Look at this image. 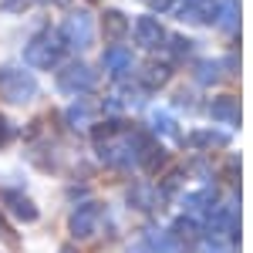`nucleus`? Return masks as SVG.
I'll return each mask as SVG.
<instances>
[{"instance_id": "19", "label": "nucleus", "mask_w": 253, "mask_h": 253, "mask_svg": "<svg viewBox=\"0 0 253 253\" xmlns=\"http://www.w3.org/2000/svg\"><path fill=\"white\" fill-rule=\"evenodd\" d=\"M152 122H156V132H166V135H169V132H175L172 118L166 115V112H156V118H152Z\"/></svg>"}, {"instance_id": "21", "label": "nucleus", "mask_w": 253, "mask_h": 253, "mask_svg": "<svg viewBox=\"0 0 253 253\" xmlns=\"http://www.w3.org/2000/svg\"><path fill=\"white\" fill-rule=\"evenodd\" d=\"M216 78H219L216 64H210V61H206V64H199V81H216Z\"/></svg>"}, {"instance_id": "3", "label": "nucleus", "mask_w": 253, "mask_h": 253, "mask_svg": "<svg viewBox=\"0 0 253 253\" xmlns=\"http://www.w3.org/2000/svg\"><path fill=\"white\" fill-rule=\"evenodd\" d=\"M61 41L71 47V51H84V47H91V41H95V24H91V14H71V17H64L61 24Z\"/></svg>"}, {"instance_id": "9", "label": "nucleus", "mask_w": 253, "mask_h": 253, "mask_svg": "<svg viewBox=\"0 0 253 253\" xmlns=\"http://www.w3.org/2000/svg\"><path fill=\"white\" fill-rule=\"evenodd\" d=\"M3 203H7V210L17 216V219H24V223H34V219H38V206H34L27 196H20V193H3Z\"/></svg>"}, {"instance_id": "7", "label": "nucleus", "mask_w": 253, "mask_h": 253, "mask_svg": "<svg viewBox=\"0 0 253 253\" xmlns=\"http://www.w3.org/2000/svg\"><path fill=\"white\" fill-rule=\"evenodd\" d=\"M203 14H210V20H216L219 27H233L236 17H240V7H236V0H206V10Z\"/></svg>"}, {"instance_id": "5", "label": "nucleus", "mask_w": 253, "mask_h": 253, "mask_svg": "<svg viewBox=\"0 0 253 253\" xmlns=\"http://www.w3.org/2000/svg\"><path fill=\"white\" fill-rule=\"evenodd\" d=\"M98 223H101V206L84 203V206H78L71 213V233L78 236V240H91L98 233Z\"/></svg>"}, {"instance_id": "13", "label": "nucleus", "mask_w": 253, "mask_h": 253, "mask_svg": "<svg viewBox=\"0 0 253 253\" xmlns=\"http://www.w3.org/2000/svg\"><path fill=\"white\" fill-rule=\"evenodd\" d=\"M230 213L226 210H219V206H213V213H210V233L213 236H223V233H230Z\"/></svg>"}, {"instance_id": "15", "label": "nucleus", "mask_w": 253, "mask_h": 253, "mask_svg": "<svg viewBox=\"0 0 253 253\" xmlns=\"http://www.w3.org/2000/svg\"><path fill=\"white\" fill-rule=\"evenodd\" d=\"M142 78L149 81V84H166L169 81V68L166 64H145V75Z\"/></svg>"}, {"instance_id": "10", "label": "nucleus", "mask_w": 253, "mask_h": 253, "mask_svg": "<svg viewBox=\"0 0 253 253\" xmlns=\"http://www.w3.org/2000/svg\"><path fill=\"white\" fill-rule=\"evenodd\" d=\"M210 115H213V122L233 125L236 118H240V105H236V98H216L213 105H210Z\"/></svg>"}, {"instance_id": "20", "label": "nucleus", "mask_w": 253, "mask_h": 253, "mask_svg": "<svg viewBox=\"0 0 253 253\" xmlns=\"http://www.w3.org/2000/svg\"><path fill=\"white\" fill-rule=\"evenodd\" d=\"M68 118H71V122H75V125H88V105H75V108H71V112H68Z\"/></svg>"}, {"instance_id": "6", "label": "nucleus", "mask_w": 253, "mask_h": 253, "mask_svg": "<svg viewBox=\"0 0 253 253\" xmlns=\"http://www.w3.org/2000/svg\"><path fill=\"white\" fill-rule=\"evenodd\" d=\"M135 41L142 44V47H159L162 41H166V31H162V24H159L156 17H138L135 20Z\"/></svg>"}, {"instance_id": "1", "label": "nucleus", "mask_w": 253, "mask_h": 253, "mask_svg": "<svg viewBox=\"0 0 253 253\" xmlns=\"http://www.w3.org/2000/svg\"><path fill=\"white\" fill-rule=\"evenodd\" d=\"M0 95L14 105H27L31 98L38 95V81L31 71H24L17 64H3L0 68Z\"/></svg>"}, {"instance_id": "14", "label": "nucleus", "mask_w": 253, "mask_h": 253, "mask_svg": "<svg viewBox=\"0 0 253 253\" xmlns=\"http://www.w3.org/2000/svg\"><path fill=\"white\" fill-rule=\"evenodd\" d=\"M213 193H193V196H186V210L189 213H203L206 206H213Z\"/></svg>"}, {"instance_id": "2", "label": "nucleus", "mask_w": 253, "mask_h": 253, "mask_svg": "<svg viewBox=\"0 0 253 253\" xmlns=\"http://www.w3.org/2000/svg\"><path fill=\"white\" fill-rule=\"evenodd\" d=\"M61 34H51V31H41L38 38H31V44L24 47V61L31 68H54L61 58Z\"/></svg>"}, {"instance_id": "4", "label": "nucleus", "mask_w": 253, "mask_h": 253, "mask_svg": "<svg viewBox=\"0 0 253 253\" xmlns=\"http://www.w3.org/2000/svg\"><path fill=\"white\" fill-rule=\"evenodd\" d=\"M58 88L68 95H84V91L95 88V71L88 64H68L58 75Z\"/></svg>"}, {"instance_id": "25", "label": "nucleus", "mask_w": 253, "mask_h": 253, "mask_svg": "<svg viewBox=\"0 0 253 253\" xmlns=\"http://www.w3.org/2000/svg\"><path fill=\"white\" fill-rule=\"evenodd\" d=\"M61 253H78V250L75 247H61Z\"/></svg>"}, {"instance_id": "26", "label": "nucleus", "mask_w": 253, "mask_h": 253, "mask_svg": "<svg viewBox=\"0 0 253 253\" xmlns=\"http://www.w3.org/2000/svg\"><path fill=\"white\" fill-rule=\"evenodd\" d=\"M51 3H71V0H51Z\"/></svg>"}, {"instance_id": "23", "label": "nucleus", "mask_w": 253, "mask_h": 253, "mask_svg": "<svg viewBox=\"0 0 253 253\" xmlns=\"http://www.w3.org/2000/svg\"><path fill=\"white\" fill-rule=\"evenodd\" d=\"M7 142H10V122L0 115V145H7Z\"/></svg>"}, {"instance_id": "17", "label": "nucleus", "mask_w": 253, "mask_h": 253, "mask_svg": "<svg viewBox=\"0 0 253 253\" xmlns=\"http://www.w3.org/2000/svg\"><path fill=\"white\" fill-rule=\"evenodd\" d=\"M189 142H193V145H223V135H213V132H196Z\"/></svg>"}, {"instance_id": "16", "label": "nucleus", "mask_w": 253, "mask_h": 253, "mask_svg": "<svg viewBox=\"0 0 253 253\" xmlns=\"http://www.w3.org/2000/svg\"><path fill=\"white\" fill-rule=\"evenodd\" d=\"M128 199L135 203L138 210H152V206H149V203H152V193H149L145 186H138V189H132V193H128Z\"/></svg>"}, {"instance_id": "22", "label": "nucleus", "mask_w": 253, "mask_h": 253, "mask_svg": "<svg viewBox=\"0 0 253 253\" xmlns=\"http://www.w3.org/2000/svg\"><path fill=\"white\" fill-rule=\"evenodd\" d=\"M172 44H175L172 51H175V54H179V58H182V54H189V51H193V41H186V38H175Z\"/></svg>"}, {"instance_id": "11", "label": "nucleus", "mask_w": 253, "mask_h": 253, "mask_svg": "<svg viewBox=\"0 0 253 253\" xmlns=\"http://www.w3.org/2000/svg\"><path fill=\"white\" fill-rule=\"evenodd\" d=\"M101 27H105V38H108V41H122V38H125V31H128V20H125L122 10H105Z\"/></svg>"}, {"instance_id": "12", "label": "nucleus", "mask_w": 253, "mask_h": 253, "mask_svg": "<svg viewBox=\"0 0 253 253\" xmlns=\"http://www.w3.org/2000/svg\"><path fill=\"white\" fill-rule=\"evenodd\" d=\"M172 240L179 243V247H193L196 243V223L193 219H179L172 226Z\"/></svg>"}, {"instance_id": "18", "label": "nucleus", "mask_w": 253, "mask_h": 253, "mask_svg": "<svg viewBox=\"0 0 253 253\" xmlns=\"http://www.w3.org/2000/svg\"><path fill=\"white\" fill-rule=\"evenodd\" d=\"M31 3H34V0H0V7H3L7 14H24Z\"/></svg>"}, {"instance_id": "27", "label": "nucleus", "mask_w": 253, "mask_h": 253, "mask_svg": "<svg viewBox=\"0 0 253 253\" xmlns=\"http://www.w3.org/2000/svg\"><path fill=\"white\" fill-rule=\"evenodd\" d=\"M210 253H223V250H210Z\"/></svg>"}, {"instance_id": "8", "label": "nucleus", "mask_w": 253, "mask_h": 253, "mask_svg": "<svg viewBox=\"0 0 253 253\" xmlns=\"http://www.w3.org/2000/svg\"><path fill=\"white\" fill-rule=\"evenodd\" d=\"M101 64H105V71L108 75H115V78H122L128 68H132V51L125 47V44H112L108 51H105V58H101Z\"/></svg>"}, {"instance_id": "24", "label": "nucleus", "mask_w": 253, "mask_h": 253, "mask_svg": "<svg viewBox=\"0 0 253 253\" xmlns=\"http://www.w3.org/2000/svg\"><path fill=\"white\" fill-rule=\"evenodd\" d=\"M128 253H156V247H152V243H135Z\"/></svg>"}]
</instances>
